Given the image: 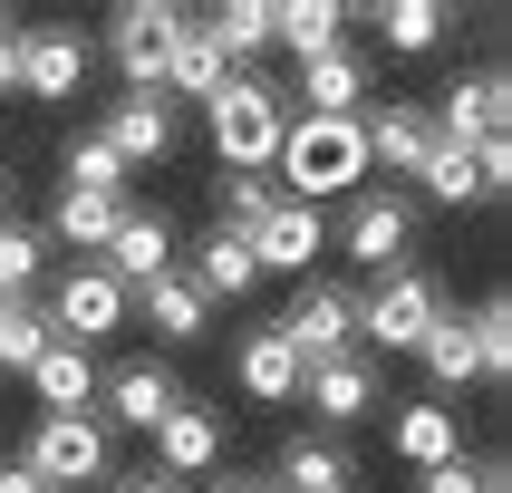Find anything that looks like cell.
<instances>
[{
	"instance_id": "7a4b0ae2",
	"label": "cell",
	"mask_w": 512,
	"mask_h": 493,
	"mask_svg": "<svg viewBox=\"0 0 512 493\" xmlns=\"http://www.w3.org/2000/svg\"><path fill=\"white\" fill-rule=\"evenodd\" d=\"M281 126H290V87L252 78V68H232V78L203 97V136H213L223 174H271V155H281Z\"/></svg>"
},
{
	"instance_id": "d4e9b609",
	"label": "cell",
	"mask_w": 512,
	"mask_h": 493,
	"mask_svg": "<svg viewBox=\"0 0 512 493\" xmlns=\"http://www.w3.org/2000/svg\"><path fill=\"white\" fill-rule=\"evenodd\" d=\"M416 368H426L435 406L474 387V329H464V310H445V319H435V329H426V339H416Z\"/></svg>"
},
{
	"instance_id": "277c9868",
	"label": "cell",
	"mask_w": 512,
	"mask_h": 493,
	"mask_svg": "<svg viewBox=\"0 0 512 493\" xmlns=\"http://www.w3.org/2000/svg\"><path fill=\"white\" fill-rule=\"evenodd\" d=\"M20 464H29L49 493L107 484V416H39V426H29V445H20Z\"/></svg>"
},
{
	"instance_id": "b9f144b4",
	"label": "cell",
	"mask_w": 512,
	"mask_h": 493,
	"mask_svg": "<svg viewBox=\"0 0 512 493\" xmlns=\"http://www.w3.org/2000/svg\"><path fill=\"white\" fill-rule=\"evenodd\" d=\"M0 223H10V174H0Z\"/></svg>"
},
{
	"instance_id": "3957f363",
	"label": "cell",
	"mask_w": 512,
	"mask_h": 493,
	"mask_svg": "<svg viewBox=\"0 0 512 493\" xmlns=\"http://www.w3.org/2000/svg\"><path fill=\"white\" fill-rule=\"evenodd\" d=\"M445 310H455V300H445V281L406 261V271H387V281L358 300V348H377V358H416V339H426Z\"/></svg>"
},
{
	"instance_id": "83f0119b",
	"label": "cell",
	"mask_w": 512,
	"mask_h": 493,
	"mask_svg": "<svg viewBox=\"0 0 512 493\" xmlns=\"http://www.w3.org/2000/svg\"><path fill=\"white\" fill-rule=\"evenodd\" d=\"M271 493H348V455L329 435H290L281 445V484Z\"/></svg>"
},
{
	"instance_id": "74e56055",
	"label": "cell",
	"mask_w": 512,
	"mask_h": 493,
	"mask_svg": "<svg viewBox=\"0 0 512 493\" xmlns=\"http://www.w3.org/2000/svg\"><path fill=\"white\" fill-rule=\"evenodd\" d=\"M10 87H20V20L0 10V97H10Z\"/></svg>"
},
{
	"instance_id": "f546056e",
	"label": "cell",
	"mask_w": 512,
	"mask_h": 493,
	"mask_svg": "<svg viewBox=\"0 0 512 493\" xmlns=\"http://www.w3.org/2000/svg\"><path fill=\"white\" fill-rule=\"evenodd\" d=\"M445 20H455L445 0H387V10H377V39H387L397 58H426L435 39H445Z\"/></svg>"
},
{
	"instance_id": "484cf974",
	"label": "cell",
	"mask_w": 512,
	"mask_h": 493,
	"mask_svg": "<svg viewBox=\"0 0 512 493\" xmlns=\"http://www.w3.org/2000/svg\"><path fill=\"white\" fill-rule=\"evenodd\" d=\"M232 68H223V49L203 39V20H184L174 29V49H165V78H155V97H213Z\"/></svg>"
},
{
	"instance_id": "ac0fdd59",
	"label": "cell",
	"mask_w": 512,
	"mask_h": 493,
	"mask_svg": "<svg viewBox=\"0 0 512 493\" xmlns=\"http://www.w3.org/2000/svg\"><path fill=\"white\" fill-rule=\"evenodd\" d=\"M300 397H310L329 426L368 416V406H377V358H368V348H348V358H319V368H300Z\"/></svg>"
},
{
	"instance_id": "ba28073f",
	"label": "cell",
	"mask_w": 512,
	"mask_h": 493,
	"mask_svg": "<svg viewBox=\"0 0 512 493\" xmlns=\"http://www.w3.org/2000/svg\"><path fill=\"white\" fill-rule=\"evenodd\" d=\"M271 329L290 339V358H300V368H319V358H348V348H358V300H348V290H329V281H300V300H290Z\"/></svg>"
},
{
	"instance_id": "ffe728a7",
	"label": "cell",
	"mask_w": 512,
	"mask_h": 493,
	"mask_svg": "<svg viewBox=\"0 0 512 493\" xmlns=\"http://www.w3.org/2000/svg\"><path fill=\"white\" fill-rule=\"evenodd\" d=\"M126 213H136V203L126 194H68V184H58V203H49V242H68V252H107L116 242V223H126Z\"/></svg>"
},
{
	"instance_id": "f35d334b",
	"label": "cell",
	"mask_w": 512,
	"mask_h": 493,
	"mask_svg": "<svg viewBox=\"0 0 512 493\" xmlns=\"http://www.w3.org/2000/svg\"><path fill=\"white\" fill-rule=\"evenodd\" d=\"M0 493H49V484H39V474H29L20 455H0Z\"/></svg>"
},
{
	"instance_id": "60d3db41",
	"label": "cell",
	"mask_w": 512,
	"mask_h": 493,
	"mask_svg": "<svg viewBox=\"0 0 512 493\" xmlns=\"http://www.w3.org/2000/svg\"><path fill=\"white\" fill-rule=\"evenodd\" d=\"M213 493H271V484H261V474H232V484H213Z\"/></svg>"
},
{
	"instance_id": "2e32d148",
	"label": "cell",
	"mask_w": 512,
	"mask_h": 493,
	"mask_svg": "<svg viewBox=\"0 0 512 493\" xmlns=\"http://www.w3.org/2000/svg\"><path fill=\"white\" fill-rule=\"evenodd\" d=\"M97 358L87 348H68V339H49L39 358H29V397H39V416H87L97 406Z\"/></svg>"
},
{
	"instance_id": "52a82bcc",
	"label": "cell",
	"mask_w": 512,
	"mask_h": 493,
	"mask_svg": "<svg viewBox=\"0 0 512 493\" xmlns=\"http://www.w3.org/2000/svg\"><path fill=\"white\" fill-rule=\"evenodd\" d=\"M126 329V290L97 271V261H78V271H58V290H49V339H68V348H97V339H116Z\"/></svg>"
},
{
	"instance_id": "8fae6325",
	"label": "cell",
	"mask_w": 512,
	"mask_h": 493,
	"mask_svg": "<svg viewBox=\"0 0 512 493\" xmlns=\"http://www.w3.org/2000/svg\"><path fill=\"white\" fill-rule=\"evenodd\" d=\"M368 87H377L368 49H329V58H310V68H300L290 116H368Z\"/></svg>"
},
{
	"instance_id": "ab89813d",
	"label": "cell",
	"mask_w": 512,
	"mask_h": 493,
	"mask_svg": "<svg viewBox=\"0 0 512 493\" xmlns=\"http://www.w3.org/2000/svg\"><path fill=\"white\" fill-rule=\"evenodd\" d=\"M116 493H184V484H174V474H155V464H145V474H126V484H116Z\"/></svg>"
},
{
	"instance_id": "5b68a950",
	"label": "cell",
	"mask_w": 512,
	"mask_h": 493,
	"mask_svg": "<svg viewBox=\"0 0 512 493\" xmlns=\"http://www.w3.org/2000/svg\"><path fill=\"white\" fill-rule=\"evenodd\" d=\"M339 252H348V261H368L377 281H387V271H406V252H416V194H397V184H368V194H348Z\"/></svg>"
},
{
	"instance_id": "6da1fadb",
	"label": "cell",
	"mask_w": 512,
	"mask_h": 493,
	"mask_svg": "<svg viewBox=\"0 0 512 493\" xmlns=\"http://www.w3.org/2000/svg\"><path fill=\"white\" fill-rule=\"evenodd\" d=\"M271 174L290 184V203H329V194H368V136L358 116H290Z\"/></svg>"
},
{
	"instance_id": "9a60e30c",
	"label": "cell",
	"mask_w": 512,
	"mask_h": 493,
	"mask_svg": "<svg viewBox=\"0 0 512 493\" xmlns=\"http://www.w3.org/2000/svg\"><path fill=\"white\" fill-rule=\"evenodd\" d=\"M126 310H145V329H155L165 348H184V339H203V329H213V300L184 281V261H174V271H155L145 290H126Z\"/></svg>"
},
{
	"instance_id": "44dd1931",
	"label": "cell",
	"mask_w": 512,
	"mask_h": 493,
	"mask_svg": "<svg viewBox=\"0 0 512 493\" xmlns=\"http://www.w3.org/2000/svg\"><path fill=\"white\" fill-rule=\"evenodd\" d=\"M232 377H242V397H252V406H290V397H300V358H290V339L271 329V319H261L252 339H242Z\"/></svg>"
},
{
	"instance_id": "d590c367",
	"label": "cell",
	"mask_w": 512,
	"mask_h": 493,
	"mask_svg": "<svg viewBox=\"0 0 512 493\" xmlns=\"http://www.w3.org/2000/svg\"><path fill=\"white\" fill-rule=\"evenodd\" d=\"M68 194H126V165H116L97 136H78L68 145Z\"/></svg>"
},
{
	"instance_id": "7c38bea8",
	"label": "cell",
	"mask_w": 512,
	"mask_h": 493,
	"mask_svg": "<svg viewBox=\"0 0 512 493\" xmlns=\"http://www.w3.org/2000/svg\"><path fill=\"white\" fill-rule=\"evenodd\" d=\"M97 49L78 29H20V97H78Z\"/></svg>"
},
{
	"instance_id": "d6986e66",
	"label": "cell",
	"mask_w": 512,
	"mask_h": 493,
	"mask_svg": "<svg viewBox=\"0 0 512 493\" xmlns=\"http://www.w3.org/2000/svg\"><path fill=\"white\" fill-rule=\"evenodd\" d=\"M213 464H223V416H203V406L184 397L165 426H155V474L184 484V474H213Z\"/></svg>"
},
{
	"instance_id": "836d02e7",
	"label": "cell",
	"mask_w": 512,
	"mask_h": 493,
	"mask_svg": "<svg viewBox=\"0 0 512 493\" xmlns=\"http://www.w3.org/2000/svg\"><path fill=\"white\" fill-rule=\"evenodd\" d=\"M271 213H281L271 174H223V223H213V232H242V242H252V232L271 223Z\"/></svg>"
},
{
	"instance_id": "4316f807",
	"label": "cell",
	"mask_w": 512,
	"mask_h": 493,
	"mask_svg": "<svg viewBox=\"0 0 512 493\" xmlns=\"http://www.w3.org/2000/svg\"><path fill=\"white\" fill-rule=\"evenodd\" d=\"M271 20H281V0H223V10L203 20V39L223 49V68H252V58L271 49Z\"/></svg>"
},
{
	"instance_id": "4fadbf2b",
	"label": "cell",
	"mask_w": 512,
	"mask_h": 493,
	"mask_svg": "<svg viewBox=\"0 0 512 493\" xmlns=\"http://www.w3.org/2000/svg\"><path fill=\"white\" fill-rule=\"evenodd\" d=\"M97 145H107L126 174L165 165V155H174V107H165V97H116V107H107V126H97Z\"/></svg>"
},
{
	"instance_id": "8d00e7d4",
	"label": "cell",
	"mask_w": 512,
	"mask_h": 493,
	"mask_svg": "<svg viewBox=\"0 0 512 493\" xmlns=\"http://www.w3.org/2000/svg\"><path fill=\"white\" fill-rule=\"evenodd\" d=\"M416 493H512V484H503V464H464L455 455V464H435V474H416Z\"/></svg>"
},
{
	"instance_id": "603a6c76",
	"label": "cell",
	"mask_w": 512,
	"mask_h": 493,
	"mask_svg": "<svg viewBox=\"0 0 512 493\" xmlns=\"http://www.w3.org/2000/svg\"><path fill=\"white\" fill-rule=\"evenodd\" d=\"M358 136H368V174L387 165V174H416L426 165V145H435V126H426V107H368L358 116Z\"/></svg>"
},
{
	"instance_id": "e575fe53",
	"label": "cell",
	"mask_w": 512,
	"mask_h": 493,
	"mask_svg": "<svg viewBox=\"0 0 512 493\" xmlns=\"http://www.w3.org/2000/svg\"><path fill=\"white\" fill-rule=\"evenodd\" d=\"M39 348H49V310H39V300H10V310H0V368L29 377V358H39Z\"/></svg>"
},
{
	"instance_id": "f1b7e54d",
	"label": "cell",
	"mask_w": 512,
	"mask_h": 493,
	"mask_svg": "<svg viewBox=\"0 0 512 493\" xmlns=\"http://www.w3.org/2000/svg\"><path fill=\"white\" fill-rule=\"evenodd\" d=\"M184 281H194L203 300H242V290L261 281V271H252V242H242V232H213V242H203V261L184 271Z\"/></svg>"
},
{
	"instance_id": "30bf717a",
	"label": "cell",
	"mask_w": 512,
	"mask_h": 493,
	"mask_svg": "<svg viewBox=\"0 0 512 493\" xmlns=\"http://www.w3.org/2000/svg\"><path fill=\"white\" fill-rule=\"evenodd\" d=\"M97 406H107L116 426H136V435H155L184 406V377L165 368V358H126V368H107L97 377Z\"/></svg>"
},
{
	"instance_id": "d6a6232c",
	"label": "cell",
	"mask_w": 512,
	"mask_h": 493,
	"mask_svg": "<svg viewBox=\"0 0 512 493\" xmlns=\"http://www.w3.org/2000/svg\"><path fill=\"white\" fill-rule=\"evenodd\" d=\"M39 271H49V232L0 223V290H10V300H29V290H39Z\"/></svg>"
},
{
	"instance_id": "e0dca14e",
	"label": "cell",
	"mask_w": 512,
	"mask_h": 493,
	"mask_svg": "<svg viewBox=\"0 0 512 493\" xmlns=\"http://www.w3.org/2000/svg\"><path fill=\"white\" fill-rule=\"evenodd\" d=\"M97 271H107L116 290H145L155 271H174V223H165V213H126L116 242L97 252Z\"/></svg>"
},
{
	"instance_id": "1f68e13d",
	"label": "cell",
	"mask_w": 512,
	"mask_h": 493,
	"mask_svg": "<svg viewBox=\"0 0 512 493\" xmlns=\"http://www.w3.org/2000/svg\"><path fill=\"white\" fill-rule=\"evenodd\" d=\"M416 194L445 203V213L484 203V194H474V155H464V145H426V165H416Z\"/></svg>"
},
{
	"instance_id": "8992f818",
	"label": "cell",
	"mask_w": 512,
	"mask_h": 493,
	"mask_svg": "<svg viewBox=\"0 0 512 493\" xmlns=\"http://www.w3.org/2000/svg\"><path fill=\"white\" fill-rule=\"evenodd\" d=\"M174 29H184V10H174V0H126V10H107V58H116V78L136 87V97H155Z\"/></svg>"
},
{
	"instance_id": "7402d4cb",
	"label": "cell",
	"mask_w": 512,
	"mask_h": 493,
	"mask_svg": "<svg viewBox=\"0 0 512 493\" xmlns=\"http://www.w3.org/2000/svg\"><path fill=\"white\" fill-rule=\"evenodd\" d=\"M387 445H397L416 474H435V464H455L464 455V426H455V406H435V397H416V406H397V426H387Z\"/></svg>"
},
{
	"instance_id": "9c48e42d",
	"label": "cell",
	"mask_w": 512,
	"mask_h": 493,
	"mask_svg": "<svg viewBox=\"0 0 512 493\" xmlns=\"http://www.w3.org/2000/svg\"><path fill=\"white\" fill-rule=\"evenodd\" d=\"M426 126H435V145H493V136H512V87H503V68H484V78H455L445 97L426 107Z\"/></svg>"
},
{
	"instance_id": "5bb4252c",
	"label": "cell",
	"mask_w": 512,
	"mask_h": 493,
	"mask_svg": "<svg viewBox=\"0 0 512 493\" xmlns=\"http://www.w3.org/2000/svg\"><path fill=\"white\" fill-rule=\"evenodd\" d=\"M319 252H329V213H319V203H290V194H281V213L252 232V271H300V281H310Z\"/></svg>"
},
{
	"instance_id": "cb8c5ba5",
	"label": "cell",
	"mask_w": 512,
	"mask_h": 493,
	"mask_svg": "<svg viewBox=\"0 0 512 493\" xmlns=\"http://www.w3.org/2000/svg\"><path fill=\"white\" fill-rule=\"evenodd\" d=\"M271 49H290L300 68H310V58H329V49H348V10H339V0H281Z\"/></svg>"
},
{
	"instance_id": "4dcf8cb0",
	"label": "cell",
	"mask_w": 512,
	"mask_h": 493,
	"mask_svg": "<svg viewBox=\"0 0 512 493\" xmlns=\"http://www.w3.org/2000/svg\"><path fill=\"white\" fill-rule=\"evenodd\" d=\"M464 329H474V377H493V387H503V377H512V300H503V290H493V300H474V310H464Z\"/></svg>"
}]
</instances>
